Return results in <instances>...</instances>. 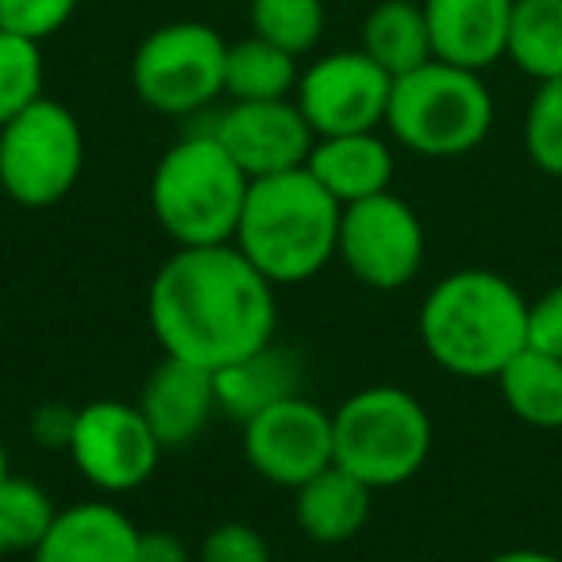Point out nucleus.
<instances>
[{
    "label": "nucleus",
    "instance_id": "1",
    "mask_svg": "<svg viewBox=\"0 0 562 562\" xmlns=\"http://www.w3.org/2000/svg\"><path fill=\"white\" fill-rule=\"evenodd\" d=\"M147 316L170 359L220 370L270 344L278 297L235 243L178 247L150 281Z\"/></svg>",
    "mask_w": 562,
    "mask_h": 562
},
{
    "label": "nucleus",
    "instance_id": "2",
    "mask_svg": "<svg viewBox=\"0 0 562 562\" xmlns=\"http://www.w3.org/2000/svg\"><path fill=\"white\" fill-rule=\"evenodd\" d=\"M420 344L459 378H493L528 347V297L493 270H454L420 305Z\"/></svg>",
    "mask_w": 562,
    "mask_h": 562
},
{
    "label": "nucleus",
    "instance_id": "3",
    "mask_svg": "<svg viewBox=\"0 0 562 562\" xmlns=\"http://www.w3.org/2000/svg\"><path fill=\"white\" fill-rule=\"evenodd\" d=\"M344 204L301 166L250 181L235 247L273 281H308L336 258Z\"/></svg>",
    "mask_w": 562,
    "mask_h": 562
},
{
    "label": "nucleus",
    "instance_id": "4",
    "mask_svg": "<svg viewBox=\"0 0 562 562\" xmlns=\"http://www.w3.org/2000/svg\"><path fill=\"white\" fill-rule=\"evenodd\" d=\"M250 178L212 132L178 139L155 166L150 212L178 247L235 243Z\"/></svg>",
    "mask_w": 562,
    "mask_h": 562
},
{
    "label": "nucleus",
    "instance_id": "5",
    "mask_svg": "<svg viewBox=\"0 0 562 562\" xmlns=\"http://www.w3.org/2000/svg\"><path fill=\"white\" fill-rule=\"evenodd\" d=\"M385 127L401 147L424 158H459L490 135L493 97L477 70L431 58L393 81Z\"/></svg>",
    "mask_w": 562,
    "mask_h": 562
},
{
    "label": "nucleus",
    "instance_id": "6",
    "mask_svg": "<svg viewBox=\"0 0 562 562\" xmlns=\"http://www.w3.org/2000/svg\"><path fill=\"white\" fill-rule=\"evenodd\" d=\"M336 467L370 490L405 485L431 454V416L401 385H367L331 413Z\"/></svg>",
    "mask_w": 562,
    "mask_h": 562
},
{
    "label": "nucleus",
    "instance_id": "7",
    "mask_svg": "<svg viewBox=\"0 0 562 562\" xmlns=\"http://www.w3.org/2000/svg\"><path fill=\"white\" fill-rule=\"evenodd\" d=\"M86 170V132L66 104L40 97L0 127V189L20 209H55Z\"/></svg>",
    "mask_w": 562,
    "mask_h": 562
},
{
    "label": "nucleus",
    "instance_id": "8",
    "mask_svg": "<svg viewBox=\"0 0 562 562\" xmlns=\"http://www.w3.org/2000/svg\"><path fill=\"white\" fill-rule=\"evenodd\" d=\"M227 43L201 20L162 24L135 47L132 89L162 116H189L224 97Z\"/></svg>",
    "mask_w": 562,
    "mask_h": 562
},
{
    "label": "nucleus",
    "instance_id": "9",
    "mask_svg": "<svg viewBox=\"0 0 562 562\" xmlns=\"http://www.w3.org/2000/svg\"><path fill=\"white\" fill-rule=\"evenodd\" d=\"M424 250H428V235L420 216L393 189L344 209L336 258L370 290H405L420 273Z\"/></svg>",
    "mask_w": 562,
    "mask_h": 562
},
{
    "label": "nucleus",
    "instance_id": "10",
    "mask_svg": "<svg viewBox=\"0 0 562 562\" xmlns=\"http://www.w3.org/2000/svg\"><path fill=\"white\" fill-rule=\"evenodd\" d=\"M70 451L78 474L101 493H132L147 485L162 459V443L150 431L139 405L89 401L74 416Z\"/></svg>",
    "mask_w": 562,
    "mask_h": 562
},
{
    "label": "nucleus",
    "instance_id": "11",
    "mask_svg": "<svg viewBox=\"0 0 562 562\" xmlns=\"http://www.w3.org/2000/svg\"><path fill=\"white\" fill-rule=\"evenodd\" d=\"M243 454L262 482L281 485V490H301L308 477L336 462L331 413L293 393L243 424Z\"/></svg>",
    "mask_w": 562,
    "mask_h": 562
},
{
    "label": "nucleus",
    "instance_id": "12",
    "mask_svg": "<svg viewBox=\"0 0 562 562\" xmlns=\"http://www.w3.org/2000/svg\"><path fill=\"white\" fill-rule=\"evenodd\" d=\"M390 93L393 78L359 47L336 50L305 66L293 101L305 112L316 139H324V135L378 132L390 112Z\"/></svg>",
    "mask_w": 562,
    "mask_h": 562
},
{
    "label": "nucleus",
    "instance_id": "13",
    "mask_svg": "<svg viewBox=\"0 0 562 562\" xmlns=\"http://www.w3.org/2000/svg\"><path fill=\"white\" fill-rule=\"evenodd\" d=\"M250 181L301 170L316 147V132L293 97L285 101H232L209 127Z\"/></svg>",
    "mask_w": 562,
    "mask_h": 562
},
{
    "label": "nucleus",
    "instance_id": "14",
    "mask_svg": "<svg viewBox=\"0 0 562 562\" xmlns=\"http://www.w3.org/2000/svg\"><path fill=\"white\" fill-rule=\"evenodd\" d=\"M135 405L147 416L162 451H178V447H189L193 439H201L209 420L220 413L216 378H212V370L196 367V362L166 355L155 367V374L147 378Z\"/></svg>",
    "mask_w": 562,
    "mask_h": 562
},
{
    "label": "nucleus",
    "instance_id": "15",
    "mask_svg": "<svg viewBox=\"0 0 562 562\" xmlns=\"http://www.w3.org/2000/svg\"><path fill=\"white\" fill-rule=\"evenodd\" d=\"M431 55L462 70H490L508 50L513 0H424Z\"/></svg>",
    "mask_w": 562,
    "mask_h": 562
},
{
    "label": "nucleus",
    "instance_id": "16",
    "mask_svg": "<svg viewBox=\"0 0 562 562\" xmlns=\"http://www.w3.org/2000/svg\"><path fill=\"white\" fill-rule=\"evenodd\" d=\"M139 528L104 501H78L55 513L35 562H135Z\"/></svg>",
    "mask_w": 562,
    "mask_h": 562
},
{
    "label": "nucleus",
    "instance_id": "17",
    "mask_svg": "<svg viewBox=\"0 0 562 562\" xmlns=\"http://www.w3.org/2000/svg\"><path fill=\"white\" fill-rule=\"evenodd\" d=\"M305 170L347 209V204L367 201V196L390 189L393 150L378 132L324 135V139H316Z\"/></svg>",
    "mask_w": 562,
    "mask_h": 562
},
{
    "label": "nucleus",
    "instance_id": "18",
    "mask_svg": "<svg viewBox=\"0 0 562 562\" xmlns=\"http://www.w3.org/2000/svg\"><path fill=\"white\" fill-rule=\"evenodd\" d=\"M370 501H374V490L331 462L328 470L308 477L301 490H293V516H297V528L308 539L336 547L351 543L367 528Z\"/></svg>",
    "mask_w": 562,
    "mask_h": 562
},
{
    "label": "nucleus",
    "instance_id": "19",
    "mask_svg": "<svg viewBox=\"0 0 562 562\" xmlns=\"http://www.w3.org/2000/svg\"><path fill=\"white\" fill-rule=\"evenodd\" d=\"M216 378V405L227 420L247 424L262 408L278 405V401L293 397L301 382V362L293 359L290 347H278L270 339L247 359H235L227 367L212 370Z\"/></svg>",
    "mask_w": 562,
    "mask_h": 562
},
{
    "label": "nucleus",
    "instance_id": "20",
    "mask_svg": "<svg viewBox=\"0 0 562 562\" xmlns=\"http://www.w3.org/2000/svg\"><path fill=\"white\" fill-rule=\"evenodd\" d=\"M362 50L390 74L393 81L431 63V32L424 4L416 0H382L362 20Z\"/></svg>",
    "mask_w": 562,
    "mask_h": 562
},
{
    "label": "nucleus",
    "instance_id": "21",
    "mask_svg": "<svg viewBox=\"0 0 562 562\" xmlns=\"http://www.w3.org/2000/svg\"><path fill=\"white\" fill-rule=\"evenodd\" d=\"M508 413L528 428H562V359L536 347H524L497 374Z\"/></svg>",
    "mask_w": 562,
    "mask_h": 562
},
{
    "label": "nucleus",
    "instance_id": "22",
    "mask_svg": "<svg viewBox=\"0 0 562 562\" xmlns=\"http://www.w3.org/2000/svg\"><path fill=\"white\" fill-rule=\"evenodd\" d=\"M297 81L301 66L290 50L273 47L258 35L227 43L224 97H232V101H285L297 93Z\"/></svg>",
    "mask_w": 562,
    "mask_h": 562
},
{
    "label": "nucleus",
    "instance_id": "23",
    "mask_svg": "<svg viewBox=\"0 0 562 562\" xmlns=\"http://www.w3.org/2000/svg\"><path fill=\"white\" fill-rule=\"evenodd\" d=\"M505 58L531 81L562 78V0H513Z\"/></svg>",
    "mask_w": 562,
    "mask_h": 562
},
{
    "label": "nucleus",
    "instance_id": "24",
    "mask_svg": "<svg viewBox=\"0 0 562 562\" xmlns=\"http://www.w3.org/2000/svg\"><path fill=\"white\" fill-rule=\"evenodd\" d=\"M55 513L58 508L47 497V490L9 474V482L0 485V559L35 551L47 536Z\"/></svg>",
    "mask_w": 562,
    "mask_h": 562
},
{
    "label": "nucleus",
    "instance_id": "25",
    "mask_svg": "<svg viewBox=\"0 0 562 562\" xmlns=\"http://www.w3.org/2000/svg\"><path fill=\"white\" fill-rule=\"evenodd\" d=\"M250 35L301 58L324 35V0H250Z\"/></svg>",
    "mask_w": 562,
    "mask_h": 562
},
{
    "label": "nucleus",
    "instance_id": "26",
    "mask_svg": "<svg viewBox=\"0 0 562 562\" xmlns=\"http://www.w3.org/2000/svg\"><path fill=\"white\" fill-rule=\"evenodd\" d=\"M43 97V50L40 43L0 27V127Z\"/></svg>",
    "mask_w": 562,
    "mask_h": 562
},
{
    "label": "nucleus",
    "instance_id": "27",
    "mask_svg": "<svg viewBox=\"0 0 562 562\" xmlns=\"http://www.w3.org/2000/svg\"><path fill=\"white\" fill-rule=\"evenodd\" d=\"M524 150L536 170L562 178V78L536 81L524 116Z\"/></svg>",
    "mask_w": 562,
    "mask_h": 562
},
{
    "label": "nucleus",
    "instance_id": "28",
    "mask_svg": "<svg viewBox=\"0 0 562 562\" xmlns=\"http://www.w3.org/2000/svg\"><path fill=\"white\" fill-rule=\"evenodd\" d=\"M78 0H0V27L20 40L43 43L70 24Z\"/></svg>",
    "mask_w": 562,
    "mask_h": 562
},
{
    "label": "nucleus",
    "instance_id": "29",
    "mask_svg": "<svg viewBox=\"0 0 562 562\" xmlns=\"http://www.w3.org/2000/svg\"><path fill=\"white\" fill-rule=\"evenodd\" d=\"M196 562H273V554L258 528L227 520V524H216V528L201 539Z\"/></svg>",
    "mask_w": 562,
    "mask_h": 562
},
{
    "label": "nucleus",
    "instance_id": "30",
    "mask_svg": "<svg viewBox=\"0 0 562 562\" xmlns=\"http://www.w3.org/2000/svg\"><path fill=\"white\" fill-rule=\"evenodd\" d=\"M528 347L562 359V281L528 301Z\"/></svg>",
    "mask_w": 562,
    "mask_h": 562
},
{
    "label": "nucleus",
    "instance_id": "31",
    "mask_svg": "<svg viewBox=\"0 0 562 562\" xmlns=\"http://www.w3.org/2000/svg\"><path fill=\"white\" fill-rule=\"evenodd\" d=\"M74 416L78 408H66V405H47L35 413L32 431L40 436L43 447H66L70 443V431H74Z\"/></svg>",
    "mask_w": 562,
    "mask_h": 562
},
{
    "label": "nucleus",
    "instance_id": "32",
    "mask_svg": "<svg viewBox=\"0 0 562 562\" xmlns=\"http://www.w3.org/2000/svg\"><path fill=\"white\" fill-rule=\"evenodd\" d=\"M135 562H189V551L173 531H139Z\"/></svg>",
    "mask_w": 562,
    "mask_h": 562
},
{
    "label": "nucleus",
    "instance_id": "33",
    "mask_svg": "<svg viewBox=\"0 0 562 562\" xmlns=\"http://www.w3.org/2000/svg\"><path fill=\"white\" fill-rule=\"evenodd\" d=\"M485 562H562V559H559V554H551V551L516 547V551H501V554H493V559H485Z\"/></svg>",
    "mask_w": 562,
    "mask_h": 562
},
{
    "label": "nucleus",
    "instance_id": "34",
    "mask_svg": "<svg viewBox=\"0 0 562 562\" xmlns=\"http://www.w3.org/2000/svg\"><path fill=\"white\" fill-rule=\"evenodd\" d=\"M9 474H12V470H9V451H4V439H0V485L9 482Z\"/></svg>",
    "mask_w": 562,
    "mask_h": 562
}]
</instances>
